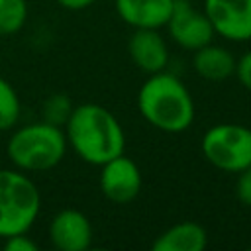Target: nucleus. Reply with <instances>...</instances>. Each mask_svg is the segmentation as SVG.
<instances>
[{"label": "nucleus", "mask_w": 251, "mask_h": 251, "mask_svg": "<svg viewBox=\"0 0 251 251\" xmlns=\"http://www.w3.org/2000/svg\"><path fill=\"white\" fill-rule=\"evenodd\" d=\"M100 190L114 204H129L141 190V171L124 153L100 165Z\"/></svg>", "instance_id": "6e6552de"}, {"label": "nucleus", "mask_w": 251, "mask_h": 251, "mask_svg": "<svg viewBox=\"0 0 251 251\" xmlns=\"http://www.w3.org/2000/svg\"><path fill=\"white\" fill-rule=\"evenodd\" d=\"M6 153L16 169L24 173H43L63 161L67 153V137L63 127L43 120L25 124L10 135Z\"/></svg>", "instance_id": "7ed1b4c3"}, {"label": "nucleus", "mask_w": 251, "mask_h": 251, "mask_svg": "<svg viewBox=\"0 0 251 251\" xmlns=\"http://www.w3.org/2000/svg\"><path fill=\"white\" fill-rule=\"evenodd\" d=\"M39 210L41 194L35 182L20 169H0V239L29 231Z\"/></svg>", "instance_id": "20e7f679"}, {"label": "nucleus", "mask_w": 251, "mask_h": 251, "mask_svg": "<svg viewBox=\"0 0 251 251\" xmlns=\"http://www.w3.org/2000/svg\"><path fill=\"white\" fill-rule=\"evenodd\" d=\"M127 51L133 65L145 75H155L169 65V47L159 29H133L127 39Z\"/></svg>", "instance_id": "9d476101"}, {"label": "nucleus", "mask_w": 251, "mask_h": 251, "mask_svg": "<svg viewBox=\"0 0 251 251\" xmlns=\"http://www.w3.org/2000/svg\"><path fill=\"white\" fill-rule=\"evenodd\" d=\"M49 241L59 251H86L92 245V226L80 210L65 208L49 222Z\"/></svg>", "instance_id": "1a4fd4ad"}, {"label": "nucleus", "mask_w": 251, "mask_h": 251, "mask_svg": "<svg viewBox=\"0 0 251 251\" xmlns=\"http://www.w3.org/2000/svg\"><path fill=\"white\" fill-rule=\"evenodd\" d=\"M165 27L169 29L171 39L178 47L192 51V53L196 49L212 43V39L216 35L204 10L194 8L190 0H175L173 12H171Z\"/></svg>", "instance_id": "423d86ee"}, {"label": "nucleus", "mask_w": 251, "mask_h": 251, "mask_svg": "<svg viewBox=\"0 0 251 251\" xmlns=\"http://www.w3.org/2000/svg\"><path fill=\"white\" fill-rule=\"evenodd\" d=\"M175 0H116V12L124 24L133 29L165 27Z\"/></svg>", "instance_id": "9b49d317"}, {"label": "nucleus", "mask_w": 251, "mask_h": 251, "mask_svg": "<svg viewBox=\"0 0 251 251\" xmlns=\"http://www.w3.org/2000/svg\"><path fill=\"white\" fill-rule=\"evenodd\" d=\"M208 245L206 229L196 222H178L167 227L153 241V251H204Z\"/></svg>", "instance_id": "f8f14e48"}, {"label": "nucleus", "mask_w": 251, "mask_h": 251, "mask_svg": "<svg viewBox=\"0 0 251 251\" xmlns=\"http://www.w3.org/2000/svg\"><path fill=\"white\" fill-rule=\"evenodd\" d=\"M200 147L204 159L224 173H239L251 165V129L241 124L212 126Z\"/></svg>", "instance_id": "39448f33"}, {"label": "nucleus", "mask_w": 251, "mask_h": 251, "mask_svg": "<svg viewBox=\"0 0 251 251\" xmlns=\"http://www.w3.org/2000/svg\"><path fill=\"white\" fill-rule=\"evenodd\" d=\"M96 0H57L59 6H63L65 10H84L88 6H92Z\"/></svg>", "instance_id": "aec40b11"}, {"label": "nucleus", "mask_w": 251, "mask_h": 251, "mask_svg": "<svg viewBox=\"0 0 251 251\" xmlns=\"http://www.w3.org/2000/svg\"><path fill=\"white\" fill-rule=\"evenodd\" d=\"M73 102L65 92H53L43 102V122L53 124L57 127H65L67 120L73 112Z\"/></svg>", "instance_id": "dca6fc26"}, {"label": "nucleus", "mask_w": 251, "mask_h": 251, "mask_svg": "<svg viewBox=\"0 0 251 251\" xmlns=\"http://www.w3.org/2000/svg\"><path fill=\"white\" fill-rule=\"evenodd\" d=\"M235 61L237 59L226 47L208 43L194 51L192 67H194L196 75L202 76L204 80L222 82V80L229 78L231 75H235Z\"/></svg>", "instance_id": "ddd939ff"}, {"label": "nucleus", "mask_w": 251, "mask_h": 251, "mask_svg": "<svg viewBox=\"0 0 251 251\" xmlns=\"http://www.w3.org/2000/svg\"><path fill=\"white\" fill-rule=\"evenodd\" d=\"M63 131L67 145L88 165L100 167L126 149L122 124L108 108L94 102L75 106Z\"/></svg>", "instance_id": "f257e3e1"}, {"label": "nucleus", "mask_w": 251, "mask_h": 251, "mask_svg": "<svg viewBox=\"0 0 251 251\" xmlns=\"http://www.w3.org/2000/svg\"><path fill=\"white\" fill-rule=\"evenodd\" d=\"M235 196L237 200L251 208V165H247L243 171L237 173V180H235Z\"/></svg>", "instance_id": "f3484780"}, {"label": "nucleus", "mask_w": 251, "mask_h": 251, "mask_svg": "<svg viewBox=\"0 0 251 251\" xmlns=\"http://www.w3.org/2000/svg\"><path fill=\"white\" fill-rule=\"evenodd\" d=\"M235 78L243 88L251 92V51H247L235 61Z\"/></svg>", "instance_id": "6ab92c4d"}, {"label": "nucleus", "mask_w": 251, "mask_h": 251, "mask_svg": "<svg viewBox=\"0 0 251 251\" xmlns=\"http://www.w3.org/2000/svg\"><path fill=\"white\" fill-rule=\"evenodd\" d=\"M20 114H22V104L18 92L4 76H0V131L12 129L18 124Z\"/></svg>", "instance_id": "4468645a"}, {"label": "nucleus", "mask_w": 251, "mask_h": 251, "mask_svg": "<svg viewBox=\"0 0 251 251\" xmlns=\"http://www.w3.org/2000/svg\"><path fill=\"white\" fill-rule=\"evenodd\" d=\"M141 118L159 131L180 133L194 122V100L186 84L175 75L161 71L149 75L137 92Z\"/></svg>", "instance_id": "f03ea898"}, {"label": "nucleus", "mask_w": 251, "mask_h": 251, "mask_svg": "<svg viewBox=\"0 0 251 251\" xmlns=\"http://www.w3.org/2000/svg\"><path fill=\"white\" fill-rule=\"evenodd\" d=\"M27 22L25 0H0V35L18 33Z\"/></svg>", "instance_id": "2eb2a0df"}, {"label": "nucleus", "mask_w": 251, "mask_h": 251, "mask_svg": "<svg viewBox=\"0 0 251 251\" xmlns=\"http://www.w3.org/2000/svg\"><path fill=\"white\" fill-rule=\"evenodd\" d=\"M202 10L216 35L235 43L251 39V0H204Z\"/></svg>", "instance_id": "0eeeda50"}, {"label": "nucleus", "mask_w": 251, "mask_h": 251, "mask_svg": "<svg viewBox=\"0 0 251 251\" xmlns=\"http://www.w3.org/2000/svg\"><path fill=\"white\" fill-rule=\"evenodd\" d=\"M4 249L6 251H37V243L25 233H16L4 239Z\"/></svg>", "instance_id": "a211bd4d"}]
</instances>
